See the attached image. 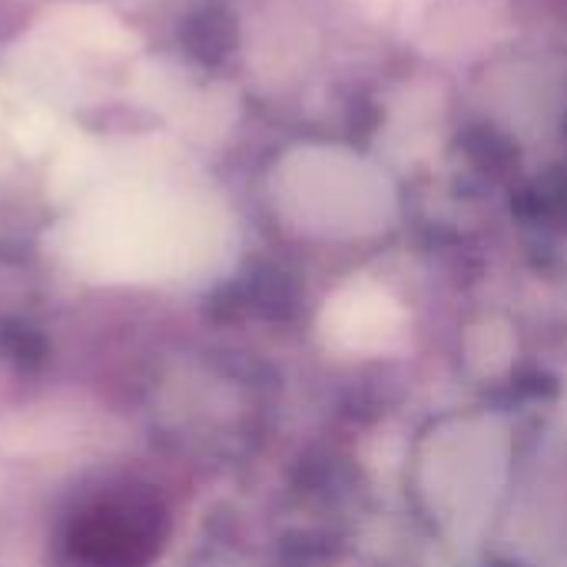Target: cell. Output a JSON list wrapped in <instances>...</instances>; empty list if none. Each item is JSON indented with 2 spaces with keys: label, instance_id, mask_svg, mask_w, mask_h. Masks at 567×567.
<instances>
[{
  "label": "cell",
  "instance_id": "cell-3",
  "mask_svg": "<svg viewBox=\"0 0 567 567\" xmlns=\"http://www.w3.org/2000/svg\"><path fill=\"white\" fill-rule=\"evenodd\" d=\"M43 336L30 326H20V322H7L0 326V359L20 365V369H30V365H40L43 362Z\"/></svg>",
  "mask_w": 567,
  "mask_h": 567
},
{
  "label": "cell",
  "instance_id": "cell-1",
  "mask_svg": "<svg viewBox=\"0 0 567 567\" xmlns=\"http://www.w3.org/2000/svg\"><path fill=\"white\" fill-rule=\"evenodd\" d=\"M163 508L146 495H113L80 512L63 538L73 567H146L163 545Z\"/></svg>",
  "mask_w": 567,
  "mask_h": 567
},
{
  "label": "cell",
  "instance_id": "cell-2",
  "mask_svg": "<svg viewBox=\"0 0 567 567\" xmlns=\"http://www.w3.org/2000/svg\"><path fill=\"white\" fill-rule=\"evenodd\" d=\"M183 40L189 47V53L203 63H219L233 43H236V23L226 10L219 7H206L199 13L189 17L186 30H183Z\"/></svg>",
  "mask_w": 567,
  "mask_h": 567
}]
</instances>
